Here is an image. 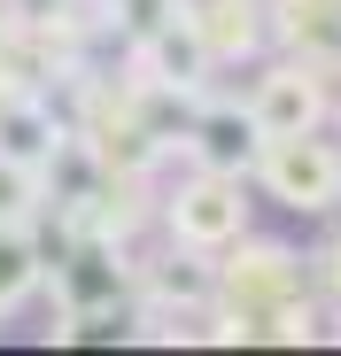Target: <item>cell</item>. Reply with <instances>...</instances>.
Instances as JSON below:
<instances>
[{
	"label": "cell",
	"mask_w": 341,
	"mask_h": 356,
	"mask_svg": "<svg viewBox=\"0 0 341 356\" xmlns=\"http://www.w3.org/2000/svg\"><path fill=\"white\" fill-rule=\"evenodd\" d=\"M264 186L287 202V209H326L333 186H341V163H333V147H318L303 132H279L264 147Z\"/></svg>",
	"instance_id": "6da1fadb"
},
{
	"label": "cell",
	"mask_w": 341,
	"mask_h": 356,
	"mask_svg": "<svg viewBox=\"0 0 341 356\" xmlns=\"http://www.w3.org/2000/svg\"><path fill=\"white\" fill-rule=\"evenodd\" d=\"M170 225H179V241H194V248L233 241V232H241V186H233V170H209L202 186H187L179 209H170Z\"/></svg>",
	"instance_id": "7a4b0ae2"
},
{
	"label": "cell",
	"mask_w": 341,
	"mask_h": 356,
	"mask_svg": "<svg viewBox=\"0 0 341 356\" xmlns=\"http://www.w3.org/2000/svg\"><path fill=\"white\" fill-rule=\"evenodd\" d=\"M264 140H271V132L256 124V108H209L202 124H194V155H202V170H248Z\"/></svg>",
	"instance_id": "3957f363"
},
{
	"label": "cell",
	"mask_w": 341,
	"mask_h": 356,
	"mask_svg": "<svg viewBox=\"0 0 341 356\" xmlns=\"http://www.w3.org/2000/svg\"><path fill=\"white\" fill-rule=\"evenodd\" d=\"M0 147L24 155V163H47L54 155V116L31 93H0Z\"/></svg>",
	"instance_id": "277c9868"
},
{
	"label": "cell",
	"mask_w": 341,
	"mask_h": 356,
	"mask_svg": "<svg viewBox=\"0 0 341 356\" xmlns=\"http://www.w3.org/2000/svg\"><path fill=\"white\" fill-rule=\"evenodd\" d=\"M31 286H39V248H31V225H0V318H16Z\"/></svg>",
	"instance_id": "5b68a950"
},
{
	"label": "cell",
	"mask_w": 341,
	"mask_h": 356,
	"mask_svg": "<svg viewBox=\"0 0 341 356\" xmlns=\"http://www.w3.org/2000/svg\"><path fill=\"white\" fill-rule=\"evenodd\" d=\"M39 202H47L39 163H24V155L0 147V225H31V217H39Z\"/></svg>",
	"instance_id": "8992f818"
},
{
	"label": "cell",
	"mask_w": 341,
	"mask_h": 356,
	"mask_svg": "<svg viewBox=\"0 0 341 356\" xmlns=\"http://www.w3.org/2000/svg\"><path fill=\"white\" fill-rule=\"evenodd\" d=\"M310 108H318V93H310L303 78H271L264 101H256V124L279 140V132H303V124H310Z\"/></svg>",
	"instance_id": "52a82bcc"
},
{
	"label": "cell",
	"mask_w": 341,
	"mask_h": 356,
	"mask_svg": "<svg viewBox=\"0 0 341 356\" xmlns=\"http://www.w3.org/2000/svg\"><path fill=\"white\" fill-rule=\"evenodd\" d=\"M333 279H341V256H333Z\"/></svg>",
	"instance_id": "ba28073f"
}]
</instances>
